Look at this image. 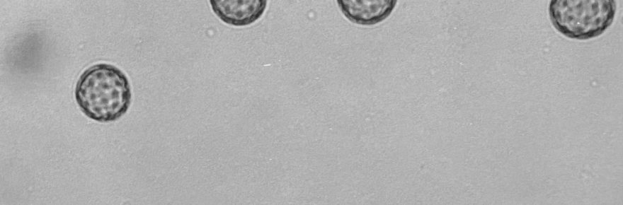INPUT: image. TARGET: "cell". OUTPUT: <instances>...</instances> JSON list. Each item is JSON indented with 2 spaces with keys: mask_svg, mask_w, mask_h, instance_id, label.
Masks as SVG:
<instances>
[{
  "mask_svg": "<svg viewBox=\"0 0 623 205\" xmlns=\"http://www.w3.org/2000/svg\"><path fill=\"white\" fill-rule=\"evenodd\" d=\"M214 13L224 23L233 26H246L263 14L265 0H210Z\"/></svg>",
  "mask_w": 623,
  "mask_h": 205,
  "instance_id": "cell-3",
  "label": "cell"
},
{
  "mask_svg": "<svg viewBox=\"0 0 623 205\" xmlns=\"http://www.w3.org/2000/svg\"><path fill=\"white\" fill-rule=\"evenodd\" d=\"M617 10L615 0H552L549 19L564 36L588 40L602 35L612 23Z\"/></svg>",
  "mask_w": 623,
  "mask_h": 205,
  "instance_id": "cell-2",
  "label": "cell"
},
{
  "mask_svg": "<svg viewBox=\"0 0 623 205\" xmlns=\"http://www.w3.org/2000/svg\"><path fill=\"white\" fill-rule=\"evenodd\" d=\"M74 94L81 110L100 122L121 117L132 98L127 76L115 66L105 63L94 64L81 74Z\"/></svg>",
  "mask_w": 623,
  "mask_h": 205,
  "instance_id": "cell-1",
  "label": "cell"
},
{
  "mask_svg": "<svg viewBox=\"0 0 623 205\" xmlns=\"http://www.w3.org/2000/svg\"><path fill=\"white\" fill-rule=\"evenodd\" d=\"M395 0H338L342 13L349 20L363 25H375L386 19L396 4Z\"/></svg>",
  "mask_w": 623,
  "mask_h": 205,
  "instance_id": "cell-4",
  "label": "cell"
}]
</instances>
